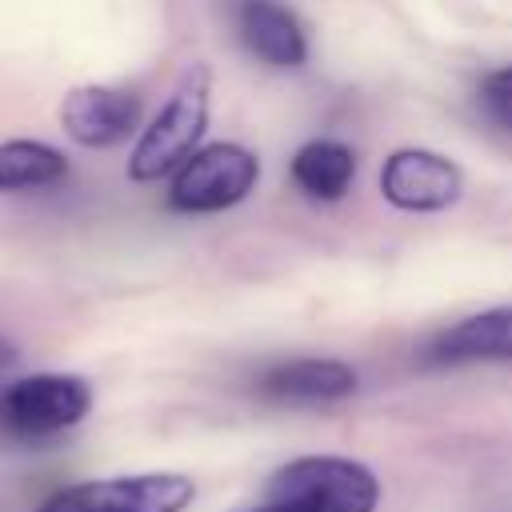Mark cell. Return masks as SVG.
<instances>
[{
  "label": "cell",
  "instance_id": "7a4b0ae2",
  "mask_svg": "<svg viewBox=\"0 0 512 512\" xmlns=\"http://www.w3.org/2000/svg\"><path fill=\"white\" fill-rule=\"evenodd\" d=\"M264 496L304 512H376L380 480L348 456H296L272 472Z\"/></svg>",
  "mask_w": 512,
  "mask_h": 512
},
{
  "label": "cell",
  "instance_id": "5bb4252c",
  "mask_svg": "<svg viewBox=\"0 0 512 512\" xmlns=\"http://www.w3.org/2000/svg\"><path fill=\"white\" fill-rule=\"evenodd\" d=\"M12 360H16V348H12L8 340H0V368H8Z\"/></svg>",
  "mask_w": 512,
  "mask_h": 512
},
{
  "label": "cell",
  "instance_id": "3957f363",
  "mask_svg": "<svg viewBox=\"0 0 512 512\" xmlns=\"http://www.w3.org/2000/svg\"><path fill=\"white\" fill-rule=\"evenodd\" d=\"M92 412V388L68 372H36L0 392V432L16 440H48L76 428Z\"/></svg>",
  "mask_w": 512,
  "mask_h": 512
},
{
  "label": "cell",
  "instance_id": "9c48e42d",
  "mask_svg": "<svg viewBox=\"0 0 512 512\" xmlns=\"http://www.w3.org/2000/svg\"><path fill=\"white\" fill-rule=\"evenodd\" d=\"M236 28L244 48L268 68H300L308 60V36L280 0H240Z\"/></svg>",
  "mask_w": 512,
  "mask_h": 512
},
{
  "label": "cell",
  "instance_id": "7c38bea8",
  "mask_svg": "<svg viewBox=\"0 0 512 512\" xmlns=\"http://www.w3.org/2000/svg\"><path fill=\"white\" fill-rule=\"evenodd\" d=\"M68 176V160L60 148L40 140H0V192L48 188Z\"/></svg>",
  "mask_w": 512,
  "mask_h": 512
},
{
  "label": "cell",
  "instance_id": "ba28073f",
  "mask_svg": "<svg viewBox=\"0 0 512 512\" xmlns=\"http://www.w3.org/2000/svg\"><path fill=\"white\" fill-rule=\"evenodd\" d=\"M256 388L276 404H332L356 392V372L344 360L300 356V360L272 364Z\"/></svg>",
  "mask_w": 512,
  "mask_h": 512
},
{
  "label": "cell",
  "instance_id": "8fae6325",
  "mask_svg": "<svg viewBox=\"0 0 512 512\" xmlns=\"http://www.w3.org/2000/svg\"><path fill=\"white\" fill-rule=\"evenodd\" d=\"M356 180V152L340 140H308L292 156V184L312 200H340Z\"/></svg>",
  "mask_w": 512,
  "mask_h": 512
},
{
  "label": "cell",
  "instance_id": "277c9868",
  "mask_svg": "<svg viewBox=\"0 0 512 512\" xmlns=\"http://www.w3.org/2000/svg\"><path fill=\"white\" fill-rule=\"evenodd\" d=\"M260 180V160L244 144H208L196 148L172 176L168 204L176 212H224L240 204Z\"/></svg>",
  "mask_w": 512,
  "mask_h": 512
},
{
  "label": "cell",
  "instance_id": "6da1fadb",
  "mask_svg": "<svg viewBox=\"0 0 512 512\" xmlns=\"http://www.w3.org/2000/svg\"><path fill=\"white\" fill-rule=\"evenodd\" d=\"M208 88H212V76L204 64H192L180 76V84L172 88L164 108L152 116V124L140 132V140L128 156V176L136 184H152V180L176 172L196 152V144L208 128Z\"/></svg>",
  "mask_w": 512,
  "mask_h": 512
},
{
  "label": "cell",
  "instance_id": "52a82bcc",
  "mask_svg": "<svg viewBox=\"0 0 512 512\" xmlns=\"http://www.w3.org/2000/svg\"><path fill=\"white\" fill-rule=\"evenodd\" d=\"M140 124V96L104 84H80L60 100V128L84 148H112Z\"/></svg>",
  "mask_w": 512,
  "mask_h": 512
},
{
  "label": "cell",
  "instance_id": "8992f818",
  "mask_svg": "<svg viewBox=\"0 0 512 512\" xmlns=\"http://www.w3.org/2000/svg\"><path fill=\"white\" fill-rule=\"evenodd\" d=\"M380 192L400 212H440L460 200L464 176L460 168L428 148H400L380 168Z\"/></svg>",
  "mask_w": 512,
  "mask_h": 512
},
{
  "label": "cell",
  "instance_id": "30bf717a",
  "mask_svg": "<svg viewBox=\"0 0 512 512\" xmlns=\"http://www.w3.org/2000/svg\"><path fill=\"white\" fill-rule=\"evenodd\" d=\"M432 364H472V360H512V304L484 308L456 320L424 348Z\"/></svg>",
  "mask_w": 512,
  "mask_h": 512
},
{
  "label": "cell",
  "instance_id": "5b68a950",
  "mask_svg": "<svg viewBox=\"0 0 512 512\" xmlns=\"http://www.w3.org/2000/svg\"><path fill=\"white\" fill-rule=\"evenodd\" d=\"M196 484L176 472H144L116 480H84L52 492L36 512H184Z\"/></svg>",
  "mask_w": 512,
  "mask_h": 512
},
{
  "label": "cell",
  "instance_id": "4fadbf2b",
  "mask_svg": "<svg viewBox=\"0 0 512 512\" xmlns=\"http://www.w3.org/2000/svg\"><path fill=\"white\" fill-rule=\"evenodd\" d=\"M480 112L496 128L512 132V64H504V68L484 76V84H480Z\"/></svg>",
  "mask_w": 512,
  "mask_h": 512
}]
</instances>
